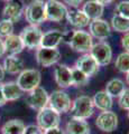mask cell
<instances>
[{
	"instance_id": "18",
	"label": "cell",
	"mask_w": 129,
	"mask_h": 134,
	"mask_svg": "<svg viewBox=\"0 0 129 134\" xmlns=\"http://www.w3.org/2000/svg\"><path fill=\"white\" fill-rule=\"evenodd\" d=\"M3 46H5V53H7L8 55H17L25 48L20 36L14 34L3 39Z\"/></svg>"
},
{
	"instance_id": "26",
	"label": "cell",
	"mask_w": 129,
	"mask_h": 134,
	"mask_svg": "<svg viewBox=\"0 0 129 134\" xmlns=\"http://www.w3.org/2000/svg\"><path fill=\"white\" fill-rule=\"evenodd\" d=\"M25 124L20 120H10L1 127L2 134H24Z\"/></svg>"
},
{
	"instance_id": "19",
	"label": "cell",
	"mask_w": 129,
	"mask_h": 134,
	"mask_svg": "<svg viewBox=\"0 0 129 134\" xmlns=\"http://www.w3.org/2000/svg\"><path fill=\"white\" fill-rule=\"evenodd\" d=\"M63 41V32L60 30H48L43 34L40 41V47L45 48H57Z\"/></svg>"
},
{
	"instance_id": "37",
	"label": "cell",
	"mask_w": 129,
	"mask_h": 134,
	"mask_svg": "<svg viewBox=\"0 0 129 134\" xmlns=\"http://www.w3.org/2000/svg\"><path fill=\"white\" fill-rule=\"evenodd\" d=\"M44 134H64V131L57 126V127H53V129L44 131Z\"/></svg>"
},
{
	"instance_id": "28",
	"label": "cell",
	"mask_w": 129,
	"mask_h": 134,
	"mask_svg": "<svg viewBox=\"0 0 129 134\" xmlns=\"http://www.w3.org/2000/svg\"><path fill=\"white\" fill-rule=\"evenodd\" d=\"M71 70H72V85H74V86H83V85H85V84L89 82L90 77L88 76V75H85L82 70L76 68L75 66L72 67Z\"/></svg>"
},
{
	"instance_id": "43",
	"label": "cell",
	"mask_w": 129,
	"mask_h": 134,
	"mask_svg": "<svg viewBox=\"0 0 129 134\" xmlns=\"http://www.w3.org/2000/svg\"><path fill=\"white\" fill-rule=\"evenodd\" d=\"M128 119H129V111H128Z\"/></svg>"
},
{
	"instance_id": "14",
	"label": "cell",
	"mask_w": 129,
	"mask_h": 134,
	"mask_svg": "<svg viewBox=\"0 0 129 134\" xmlns=\"http://www.w3.org/2000/svg\"><path fill=\"white\" fill-rule=\"evenodd\" d=\"M89 32L90 35L99 40H105L110 36L111 27L109 23L101 18L91 20L89 24Z\"/></svg>"
},
{
	"instance_id": "2",
	"label": "cell",
	"mask_w": 129,
	"mask_h": 134,
	"mask_svg": "<svg viewBox=\"0 0 129 134\" xmlns=\"http://www.w3.org/2000/svg\"><path fill=\"white\" fill-rule=\"evenodd\" d=\"M24 15L27 23H29L33 26H38L43 24L44 21H46L45 2L43 0H33L25 8Z\"/></svg>"
},
{
	"instance_id": "36",
	"label": "cell",
	"mask_w": 129,
	"mask_h": 134,
	"mask_svg": "<svg viewBox=\"0 0 129 134\" xmlns=\"http://www.w3.org/2000/svg\"><path fill=\"white\" fill-rule=\"evenodd\" d=\"M73 35H74V30H69V31L63 32V43L70 44L73 38Z\"/></svg>"
},
{
	"instance_id": "39",
	"label": "cell",
	"mask_w": 129,
	"mask_h": 134,
	"mask_svg": "<svg viewBox=\"0 0 129 134\" xmlns=\"http://www.w3.org/2000/svg\"><path fill=\"white\" fill-rule=\"evenodd\" d=\"M95 1L100 2V3H101V5H103V6H108V5H110V3L113 2L115 0H95Z\"/></svg>"
},
{
	"instance_id": "8",
	"label": "cell",
	"mask_w": 129,
	"mask_h": 134,
	"mask_svg": "<svg viewBox=\"0 0 129 134\" xmlns=\"http://www.w3.org/2000/svg\"><path fill=\"white\" fill-rule=\"evenodd\" d=\"M45 12H46V20L53 23H60L66 18L68 8L64 3L57 0H47L45 2Z\"/></svg>"
},
{
	"instance_id": "5",
	"label": "cell",
	"mask_w": 129,
	"mask_h": 134,
	"mask_svg": "<svg viewBox=\"0 0 129 134\" xmlns=\"http://www.w3.org/2000/svg\"><path fill=\"white\" fill-rule=\"evenodd\" d=\"M69 45L75 52L84 54L90 53L93 46V37L90 35V32L82 30V29H78V30H74L73 38Z\"/></svg>"
},
{
	"instance_id": "38",
	"label": "cell",
	"mask_w": 129,
	"mask_h": 134,
	"mask_svg": "<svg viewBox=\"0 0 129 134\" xmlns=\"http://www.w3.org/2000/svg\"><path fill=\"white\" fill-rule=\"evenodd\" d=\"M6 103H7V100H6V98H5V96H3L1 85H0V106H3Z\"/></svg>"
},
{
	"instance_id": "10",
	"label": "cell",
	"mask_w": 129,
	"mask_h": 134,
	"mask_svg": "<svg viewBox=\"0 0 129 134\" xmlns=\"http://www.w3.org/2000/svg\"><path fill=\"white\" fill-rule=\"evenodd\" d=\"M90 55L97 60L99 66H106L109 65L111 62L112 49L106 41H99L97 44H93L90 50Z\"/></svg>"
},
{
	"instance_id": "16",
	"label": "cell",
	"mask_w": 129,
	"mask_h": 134,
	"mask_svg": "<svg viewBox=\"0 0 129 134\" xmlns=\"http://www.w3.org/2000/svg\"><path fill=\"white\" fill-rule=\"evenodd\" d=\"M54 78L56 84L62 88L72 86V70L66 65H57L54 69Z\"/></svg>"
},
{
	"instance_id": "27",
	"label": "cell",
	"mask_w": 129,
	"mask_h": 134,
	"mask_svg": "<svg viewBox=\"0 0 129 134\" xmlns=\"http://www.w3.org/2000/svg\"><path fill=\"white\" fill-rule=\"evenodd\" d=\"M111 27L116 31L126 34L129 31V19H126L116 14L111 18Z\"/></svg>"
},
{
	"instance_id": "20",
	"label": "cell",
	"mask_w": 129,
	"mask_h": 134,
	"mask_svg": "<svg viewBox=\"0 0 129 134\" xmlns=\"http://www.w3.org/2000/svg\"><path fill=\"white\" fill-rule=\"evenodd\" d=\"M66 133L68 134H90V125L85 120L72 117L66 123Z\"/></svg>"
},
{
	"instance_id": "24",
	"label": "cell",
	"mask_w": 129,
	"mask_h": 134,
	"mask_svg": "<svg viewBox=\"0 0 129 134\" xmlns=\"http://www.w3.org/2000/svg\"><path fill=\"white\" fill-rule=\"evenodd\" d=\"M2 67L8 74H19L24 68V64L17 55H8L3 60Z\"/></svg>"
},
{
	"instance_id": "22",
	"label": "cell",
	"mask_w": 129,
	"mask_h": 134,
	"mask_svg": "<svg viewBox=\"0 0 129 134\" xmlns=\"http://www.w3.org/2000/svg\"><path fill=\"white\" fill-rule=\"evenodd\" d=\"M94 107L99 108L100 111H110L113 102H112V97L107 93L106 91H99L94 94L92 97Z\"/></svg>"
},
{
	"instance_id": "23",
	"label": "cell",
	"mask_w": 129,
	"mask_h": 134,
	"mask_svg": "<svg viewBox=\"0 0 129 134\" xmlns=\"http://www.w3.org/2000/svg\"><path fill=\"white\" fill-rule=\"evenodd\" d=\"M1 88H2L3 96H5L7 102H12V100L20 98L24 93L16 82H8V83L2 84Z\"/></svg>"
},
{
	"instance_id": "34",
	"label": "cell",
	"mask_w": 129,
	"mask_h": 134,
	"mask_svg": "<svg viewBox=\"0 0 129 134\" xmlns=\"http://www.w3.org/2000/svg\"><path fill=\"white\" fill-rule=\"evenodd\" d=\"M65 5L70 6L71 8H78L80 5H82L84 0H63Z\"/></svg>"
},
{
	"instance_id": "13",
	"label": "cell",
	"mask_w": 129,
	"mask_h": 134,
	"mask_svg": "<svg viewBox=\"0 0 129 134\" xmlns=\"http://www.w3.org/2000/svg\"><path fill=\"white\" fill-rule=\"evenodd\" d=\"M24 10L25 3L23 0H9L7 1V5L2 11L3 19H8L12 23H16L20 19V17L24 14Z\"/></svg>"
},
{
	"instance_id": "12",
	"label": "cell",
	"mask_w": 129,
	"mask_h": 134,
	"mask_svg": "<svg viewBox=\"0 0 129 134\" xmlns=\"http://www.w3.org/2000/svg\"><path fill=\"white\" fill-rule=\"evenodd\" d=\"M95 125L102 132H113L118 126V116L115 112L110 111H102L98 115L95 120Z\"/></svg>"
},
{
	"instance_id": "30",
	"label": "cell",
	"mask_w": 129,
	"mask_h": 134,
	"mask_svg": "<svg viewBox=\"0 0 129 134\" xmlns=\"http://www.w3.org/2000/svg\"><path fill=\"white\" fill-rule=\"evenodd\" d=\"M14 32V23L8 19L0 20V38H7Z\"/></svg>"
},
{
	"instance_id": "25",
	"label": "cell",
	"mask_w": 129,
	"mask_h": 134,
	"mask_svg": "<svg viewBox=\"0 0 129 134\" xmlns=\"http://www.w3.org/2000/svg\"><path fill=\"white\" fill-rule=\"evenodd\" d=\"M125 90H126V86H125V83L121 81V79L113 78V79H111V81L108 82L105 91L113 98V97H119V96L123 93Z\"/></svg>"
},
{
	"instance_id": "31",
	"label": "cell",
	"mask_w": 129,
	"mask_h": 134,
	"mask_svg": "<svg viewBox=\"0 0 129 134\" xmlns=\"http://www.w3.org/2000/svg\"><path fill=\"white\" fill-rule=\"evenodd\" d=\"M116 14L129 19V0H122L116 6Z\"/></svg>"
},
{
	"instance_id": "33",
	"label": "cell",
	"mask_w": 129,
	"mask_h": 134,
	"mask_svg": "<svg viewBox=\"0 0 129 134\" xmlns=\"http://www.w3.org/2000/svg\"><path fill=\"white\" fill-rule=\"evenodd\" d=\"M24 134H44V131L38 126V125L30 124V125L25 126Z\"/></svg>"
},
{
	"instance_id": "1",
	"label": "cell",
	"mask_w": 129,
	"mask_h": 134,
	"mask_svg": "<svg viewBox=\"0 0 129 134\" xmlns=\"http://www.w3.org/2000/svg\"><path fill=\"white\" fill-rule=\"evenodd\" d=\"M94 112V104L92 97L88 95H81L76 97L72 102V106H71V116L75 117V119H82L86 120L92 116Z\"/></svg>"
},
{
	"instance_id": "32",
	"label": "cell",
	"mask_w": 129,
	"mask_h": 134,
	"mask_svg": "<svg viewBox=\"0 0 129 134\" xmlns=\"http://www.w3.org/2000/svg\"><path fill=\"white\" fill-rule=\"evenodd\" d=\"M118 104L122 110L129 111V88H126L123 93L118 97Z\"/></svg>"
},
{
	"instance_id": "15",
	"label": "cell",
	"mask_w": 129,
	"mask_h": 134,
	"mask_svg": "<svg viewBox=\"0 0 129 134\" xmlns=\"http://www.w3.org/2000/svg\"><path fill=\"white\" fill-rule=\"evenodd\" d=\"M75 67L82 70L85 75H88L89 77L93 76L99 70V64L97 60L90 55V53L84 54L83 56H81L75 63Z\"/></svg>"
},
{
	"instance_id": "17",
	"label": "cell",
	"mask_w": 129,
	"mask_h": 134,
	"mask_svg": "<svg viewBox=\"0 0 129 134\" xmlns=\"http://www.w3.org/2000/svg\"><path fill=\"white\" fill-rule=\"evenodd\" d=\"M66 19H68V21L72 25V26L80 28V29L89 26V24L91 21L89 19V17L83 12V10L78 9V8H71L70 10H68Z\"/></svg>"
},
{
	"instance_id": "41",
	"label": "cell",
	"mask_w": 129,
	"mask_h": 134,
	"mask_svg": "<svg viewBox=\"0 0 129 134\" xmlns=\"http://www.w3.org/2000/svg\"><path fill=\"white\" fill-rule=\"evenodd\" d=\"M5 73L6 72H5V69H3V67L0 65V82H1L2 79L5 78Z\"/></svg>"
},
{
	"instance_id": "44",
	"label": "cell",
	"mask_w": 129,
	"mask_h": 134,
	"mask_svg": "<svg viewBox=\"0 0 129 134\" xmlns=\"http://www.w3.org/2000/svg\"><path fill=\"white\" fill-rule=\"evenodd\" d=\"M3 1H9V0H3Z\"/></svg>"
},
{
	"instance_id": "9",
	"label": "cell",
	"mask_w": 129,
	"mask_h": 134,
	"mask_svg": "<svg viewBox=\"0 0 129 134\" xmlns=\"http://www.w3.org/2000/svg\"><path fill=\"white\" fill-rule=\"evenodd\" d=\"M48 97L49 95L47 94L46 90H44L42 86H38L28 93L26 97V103L33 110L40 111L44 107L48 106Z\"/></svg>"
},
{
	"instance_id": "6",
	"label": "cell",
	"mask_w": 129,
	"mask_h": 134,
	"mask_svg": "<svg viewBox=\"0 0 129 134\" xmlns=\"http://www.w3.org/2000/svg\"><path fill=\"white\" fill-rule=\"evenodd\" d=\"M20 38H22L24 46L28 49H38L40 47V41L43 37V32L38 28V26H33L29 25L26 28L23 29L20 34Z\"/></svg>"
},
{
	"instance_id": "42",
	"label": "cell",
	"mask_w": 129,
	"mask_h": 134,
	"mask_svg": "<svg viewBox=\"0 0 129 134\" xmlns=\"http://www.w3.org/2000/svg\"><path fill=\"white\" fill-rule=\"evenodd\" d=\"M127 75H126V82H127V84L129 85V72L128 73H126Z\"/></svg>"
},
{
	"instance_id": "3",
	"label": "cell",
	"mask_w": 129,
	"mask_h": 134,
	"mask_svg": "<svg viewBox=\"0 0 129 134\" xmlns=\"http://www.w3.org/2000/svg\"><path fill=\"white\" fill-rule=\"evenodd\" d=\"M42 75L39 70L37 69H23L19 73V76L17 78L18 86L22 88L23 92L29 93L30 91L35 90L36 87L40 85Z\"/></svg>"
},
{
	"instance_id": "40",
	"label": "cell",
	"mask_w": 129,
	"mask_h": 134,
	"mask_svg": "<svg viewBox=\"0 0 129 134\" xmlns=\"http://www.w3.org/2000/svg\"><path fill=\"white\" fill-rule=\"evenodd\" d=\"M5 54V46H3V40L2 38H0V57Z\"/></svg>"
},
{
	"instance_id": "4",
	"label": "cell",
	"mask_w": 129,
	"mask_h": 134,
	"mask_svg": "<svg viewBox=\"0 0 129 134\" xmlns=\"http://www.w3.org/2000/svg\"><path fill=\"white\" fill-rule=\"evenodd\" d=\"M36 120H37V125H38L43 131H46V130L59 126L61 116H60L59 112L53 110L52 107L46 106V107H44L43 110L38 111Z\"/></svg>"
},
{
	"instance_id": "29",
	"label": "cell",
	"mask_w": 129,
	"mask_h": 134,
	"mask_svg": "<svg viewBox=\"0 0 129 134\" xmlns=\"http://www.w3.org/2000/svg\"><path fill=\"white\" fill-rule=\"evenodd\" d=\"M115 66L120 73L129 72V52H123L117 57Z\"/></svg>"
},
{
	"instance_id": "11",
	"label": "cell",
	"mask_w": 129,
	"mask_h": 134,
	"mask_svg": "<svg viewBox=\"0 0 129 134\" xmlns=\"http://www.w3.org/2000/svg\"><path fill=\"white\" fill-rule=\"evenodd\" d=\"M61 53L57 48H45L39 47L36 50V60L38 65L43 67H49L59 63Z\"/></svg>"
},
{
	"instance_id": "7",
	"label": "cell",
	"mask_w": 129,
	"mask_h": 134,
	"mask_svg": "<svg viewBox=\"0 0 129 134\" xmlns=\"http://www.w3.org/2000/svg\"><path fill=\"white\" fill-rule=\"evenodd\" d=\"M48 106L61 113H68L72 106V100L64 91H54L48 97Z\"/></svg>"
},
{
	"instance_id": "21",
	"label": "cell",
	"mask_w": 129,
	"mask_h": 134,
	"mask_svg": "<svg viewBox=\"0 0 129 134\" xmlns=\"http://www.w3.org/2000/svg\"><path fill=\"white\" fill-rule=\"evenodd\" d=\"M82 10L89 17L90 20H94L101 18L103 11H105V6L98 1H95V0H90V1H86L83 5Z\"/></svg>"
},
{
	"instance_id": "35",
	"label": "cell",
	"mask_w": 129,
	"mask_h": 134,
	"mask_svg": "<svg viewBox=\"0 0 129 134\" xmlns=\"http://www.w3.org/2000/svg\"><path fill=\"white\" fill-rule=\"evenodd\" d=\"M121 45L125 49V52H129V31L126 32L121 38Z\"/></svg>"
}]
</instances>
